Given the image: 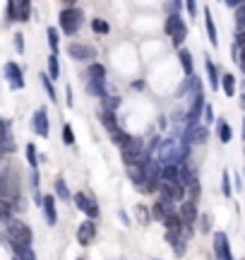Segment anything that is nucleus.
Returning <instances> with one entry per match:
<instances>
[{
  "label": "nucleus",
  "mask_w": 245,
  "mask_h": 260,
  "mask_svg": "<svg viewBox=\"0 0 245 260\" xmlns=\"http://www.w3.org/2000/svg\"><path fill=\"white\" fill-rule=\"evenodd\" d=\"M188 145L190 142H180L178 140H164L159 145V159L161 164H178V161H183V159L188 157Z\"/></svg>",
  "instance_id": "f257e3e1"
},
{
  "label": "nucleus",
  "mask_w": 245,
  "mask_h": 260,
  "mask_svg": "<svg viewBox=\"0 0 245 260\" xmlns=\"http://www.w3.org/2000/svg\"><path fill=\"white\" fill-rule=\"evenodd\" d=\"M58 22H60V29H63V34L72 37V34H77V31H79L82 22H85V10L77 8V5H70V8H65L63 12H60Z\"/></svg>",
  "instance_id": "f03ea898"
},
{
  "label": "nucleus",
  "mask_w": 245,
  "mask_h": 260,
  "mask_svg": "<svg viewBox=\"0 0 245 260\" xmlns=\"http://www.w3.org/2000/svg\"><path fill=\"white\" fill-rule=\"evenodd\" d=\"M8 241H10V246H12V251L24 248V246H31V229H29L24 222L10 219L8 222Z\"/></svg>",
  "instance_id": "7ed1b4c3"
},
{
  "label": "nucleus",
  "mask_w": 245,
  "mask_h": 260,
  "mask_svg": "<svg viewBox=\"0 0 245 260\" xmlns=\"http://www.w3.org/2000/svg\"><path fill=\"white\" fill-rule=\"evenodd\" d=\"M166 34L171 37V41H173V46H183L185 44V37H188V24L183 22V17H180L178 12H171L169 19H166Z\"/></svg>",
  "instance_id": "20e7f679"
},
{
  "label": "nucleus",
  "mask_w": 245,
  "mask_h": 260,
  "mask_svg": "<svg viewBox=\"0 0 245 260\" xmlns=\"http://www.w3.org/2000/svg\"><path fill=\"white\" fill-rule=\"evenodd\" d=\"M120 157H123L125 164H135V161H144V159L149 157V149L144 147V142H142V140L132 138L125 147H120Z\"/></svg>",
  "instance_id": "39448f33"
},
{
  "label": "nucleus",
  "mask_w": 245,
  "mask_h": 260,
  "mask_svg": "<svg viewBox=\"0 0 245 260\" xmlns=\"http://www.w3.org/2000/svg\"><path fill=\"white\" fill-rule=\"evenodd\" d=\"M161 200H166V203H176V200H183L185 198V186L180 183V181H171V183H166V181H161Z\"/></svg>",
  "instance_id": "423d86ee"
},
{
  "label": "nucleus",
  "mask_w": 245,
  "mask_h": 260,
  "mask_svg": "<svg viewBox=\"0 0 245 260\" xmlns=\"http://www.w3.org/2000/svg\"><path fill=\"white\" fill-rule=\"evenodd\" d=\"M202 111H205V94L197 92L195 96H190V109H188V116H185L188 125H195V123H199V116H202Z\"/></svg>",
  "instance_id": "0eeeda50"
},
{
  "label": "nucleus",
  "mask_w": 245,
  "mask_h": 260,
  "mask_svg": "<svg viewBox=\"0 0 245 260\" xmlns=\"http://www.w3.org/2000/svg\"><path fill=\"white\" fill-rule=\"evenodd\" d=\"M67 56L75 60H96V48L87 46V44H70L67 46Z\"/></svg>",
  "instance_id": "6e6552de"
},
{
  "label": "nucleus",
  "mask_w": 245,
  "mask_h": 260,
  "mask_svg": "<svg viewBox=\"0 0 245 260\" xmlns=\"http://www.w3.org/2000/svg\"><path fill=\"white\" fill-rule=\"evenodd\" d=\"M214 253H217L219 260H233V253H231V246H228V236L224 232L214 234Z\"/></svg>",
  "instance_id": "1a4fd4ad"
},
{
  "label": "nucleus",
  "mask_w": 245,
  "mask_h": 260,
  "mask_svg": "<svg viewBox=\"0 0 245 260\" xmlns=\"http://www.w3.org/2000/svg\"><path fill=\"white\" fill-rule=\"evenodd\" d=\"M5 77H8V82H10V89L17 92V89L24 87V75H22L17 63H5Z\"/></svg>",
  "instance_id": "9d476101"
},
{
  "label": "nucleus",
  "mask_w": 245,
  "mask_h": 260,
  "mask_svg": "<svg viewBox=\"0 0 245 260\" xmlns=\"http://www.w3.org/2000/svg\"><path fill=\"white\" fill-rule=\"evenodd\" d=\"M31 128L36 130L41 138H48L51 125H48V111H46V106H41V109L34 113V118H31Z\"/></svg>",
  "instance_id": "9b49d317"
},
{
  "label": "nucleus",
  "mask_w": 245,
  "mask_h": 260,
  "mask_svg": "<svg viewBox=\"0 0 245 260\" xmlns=\"http://www.w3.org/2000/svg\"><path fill=\"white\" fill-rule=\"evenodd\" d=\"M75 203H77V207L82 210V212L89 217V219H96L99 217V205L89 198V195H85V193H77L75 195Z\"/></svg>",
  "instance_id": "f8f14e48"
},
{
  "label": "nucleus",
  "mask_w": 245,
  "mask_h": 260,
  "mask_svg": "<svg viewBox=\"0 0 245 260\" xmlns=\"http://www.w3.org/2000/svg\"><path fill=\"white\" fill-rule=\"evenodd\" d=\"M94 236H96V224H94V219H89V222L79 224V229H77V243H79V246H89V243L94 241Z\"/></svg>",
  "instance_id": "ddd939ff"
},
{
  "label": "nucleus",
  "mask_w": 245,
  "mask_h": 260,
  "mask_svg": "<svg viewBox=\"0 0 245 260\" xmlns=\"http://www.w3.org/2000/svg\"><path fill=\"white\" fill-rule=\"evenodd\" d=\"M128 176H130V181L135 183V186H140L147 181V171H144V164L142 161H135V164H128Z\"/></svg>",
  "instance_id": "4468645a"
},
{
  "label": "nucleus",
  "mask_w": 245,
  "mask_h": 260,
  "mask_svg": "<svg viewBox=\"0 0 245 260\" xmlns=\"http://www.w3.org/2000/svg\"><path fill=\"white\" fill-rule=\"evenodd\" d=\"M180 219H183V224H195V219H197V205L192 203V200H185V203L180 205Z\"/></svg>",
  "instance_id": "2eb2a0df"
},
{
  "label": "nucleus",
  "mask_w": 245,
  "mask_h": 260,
  "mask_svg": "<svg viewBox=\"0 0 245 260\" xmlns=\"http://www.w3.org/2000/svg\"><path fill=\"white\" fill-rule=\"evenodd\" d=\"M41 207H44V212H46V222L53 226V224L58 222V214H56V198L53 195H44V203H41Z\"/></svg>",
  "instance_id": "dca6fc26"
},
{
  "label": "nucleus",
  "mask_w": 245,
  "mask_h": 260,
  "mask_svg": "<svg viewBox=\"0 0 245 260\" xmlns=\"http://www.w3.org/2000/svg\"><path fill=\"white\" fill-rule=\"evenodd\" d=\"M205 29H207V37L212 41V46H219V37H217V24H214V17H212V10L205 8Z\"/></svg>",
  "instance_id": "f3484780"
},
{
  "label": "nucleus",
  "mask_w": 245,
  "mask_h": 260,
  "mask_svg": "<svg viewBox=\"0 0 245 260\" xmlns=\"http://www.w3.org/2000/svg\"><path fill=\"white\" fill-rule=\"evenodd\" d=\"M166 243H171V246L176 248V253H178V255H183V253H185V241H183V236H180V232L166 229Z\"/></svg>",
  "instance_id": "a211bd4d"
},
{
  "label": "nucleus",
  "mask_w": 245,
  "mask_h": 260,
  "mask_svg": "<svg viewBox=\"0 0 245 260\" xmlns=\"http://www.w3.org/2000/svg\"><path fill=\"white\" fill-rule=\"evenodd\" d=\"M0 198H5L10 203H17V190L10 188V178L8 176H0Z\"/></svg>",
  "instance_id": "6ab92c4d"
},
{
  "label": "nucleus",
  "mask_w": 245,
  "mask_h": 260,
  "mask_svg": "<svg viewBox=\"0 0 245 260\" xmlns=\"http://www.w3.org/2000/svg\"><path fill=\"white\" fill-rule=\"evenodd\" d=\"M87 94H89V96L104 99L106 96V82L104 80H89V82H87Z\"/></svg>",
  "instance_id": "aec40b11"
},
{
  "label": "nucleus",
  "mask_w": 245,
  "mask_h": 260,
  "mask_svg": "<svg viewBox=\"0 0 245 260\" xmlns=\"http://www.w3.org/2000/svg\"><path fill=\"white\" fill-rule=\"evenodd\" d=\"M205 63H207V77H209V84H212V89H219L221 87V77L217 73V65L212 63V58H205Z\"/></svg>",
  "instance_id": "412c9836"
},
{
  "label": "nucleus",
  "mask_w": 245,
  "mask_h": 260,
  "mask_svg": "<svg viewBox=\"0 0 245 260\" xmlns=\"http://www.w3.org/2000/svg\"><path fill=\"white\" fill-rule=\"evenodd\" d=\"M178 176H180L178 164H164V169H161V181L171 183V181H178Z\"/></svg>",
  "instance_id": "4be33fe9"
},
{
  "label": "nucleus",
  "mask_w": 245,
  "mask_h": 260,
  "mask_svg": "<svg viewBox=\"0 0 245 260\" xmlns=\"http://www.w3.org/2000/svg\"><path fill=\"white\" fill-rule=\"evenodd\" d=\"M164 226L166 229H173V232H180L183 229V219H180V214L178 212H166V217H164Z\"/></svg>",
  "instance_id": "5701e85b"
},
{
  "label": "nucleus",
  "mask_w": 245,
  "mask_h": 260,
  "mask_svg": "<svg viewBox=\"0 0 245 260\" xmlns=\"http://www.w3.org/2000/svg\"><path fill=\"white\" fill-rule=\"evenodd\" d=\"M101 125H104L108 133L118 130V118H115V111H108V109H104V111H101Z\"/></svg>",
  "instance_id": "b1692460"
},
{
  "label": "nucleus",
  "mask_w": 245,
  "mask_h": 260,
  "mask_svg": "<svg viewBox=\"0 0 245 260\" xmlns=\"http://www.w3.org/2000/svg\"><path fill=\"white\" fill-rule=\"evenodd\" d=\"M15 3H17V19L27 22L31 17V0H15Z\"/></svg>",
  "instance_id": "393cba45"
},
{
  "label": "nucleus",
  "mask_w": 245,
  "mask_h": 260,
  "mask_svg": "<svg viewBox=\"0 0 245 260\" xmlns=\"http://www.w3.org/2000/svg\"><path fill=\"white\" fill-rule=\"evenodd\" d=\"M178 58H180V65H183V73L188 75H195L192 73V53L190 51H185V48H180V53H178Z\"/></svg>",
  "instance_id": "a878e982"
},
{
  "label": "nucleus",
  "mask_w": 245,
  "mask_h": 260,
  "mask_svg": "<svg viewBox=\"0 0 245 260\" xmlns=\"http://www.w3.org/2000/svg\"><path fill=\"white\" fill-rule=\"evenodd\" d=\"M221 89H224L226 96H233V94H236V77H233L231 73H226L224 77H221Z\"/></svg>",
  "instance_id": "bb28decb"
},
{
  "label": "nucleus",
  "mask_w": 245,
  "mask_h": 260,
  "mask_svg": "<svg viewBox=\"0 0 245 260\" xmlns=\"http://www.w3.org/2000/svg\"><path fill=\"white\" fill-rule=\"evenodd\" d=\"M12 214H15L12 203L5 200V198H0V222H10V219H12Z\"/></svg>",
  "instance_id": "cd10ccee"
},
{
  "label": "nucleus",
  "mask_w": 245,
  "mask_h": 260,
  "mask_svg": "<svg viewBox=\"0 0 245 260\" xmlns=\"http://www.w3.org/2000/svg\"><path fill=\"white\" fill-rule=\"evenodd\" d=\"M87 77H89V80H104L106 68L104 65H99V63H92L89 68H87Z\"/></svg>",
  "instance_id": "c85d7f7f"
},
{
  "label": "nucleus",
  "mask_w": 245,
  "mask_h": 260,
  "mask_svg": "<svg viewBox=\"0 0 245 260\" xmlns=\"http://www.w3.org/2000/svg\"><path fill=\"white\" fill-rule=\"evenodd\" d=\"M178 181H180V183H183L185 188H190L192 183H197V178H195V174H192V169H188V167H180Z\"/></svg>",
  "instance_id": "c756f323"
},
{
  "label": "nucleus",
  "mask_w": 245,
  "mask_h": 260,
  "mask_svg": "<svg viewBox=\"0 0 245 260\" xmlns=\"http://www.w3.org/2000/svg\"><path fill=\"white\" fill-rule=\"evenodd\" d=\"M46 37H48V46H51V53H58V46H60V34H58V29H56V27H48Z\"/></svg>",
  "instance_id": "7c9ffc66"
},
{
  "label": "nucleus",
  "mask_w": 245,
  "mask_h": 260,
  "mask_svg": "<svg viewBox=\"0 0 245 260\" xmlns=\"http://www.w3.org/2000/svg\"><path fill=\"white\" fill-rule=\"evenodd\" d=\"M48 77H51V80H58V77H60V65H58V53H51V56H48Z\"/></svg>",
  "instance_id": "2f4dec72"
},
{
  "label": "nucleus",
  "mask_w": 245,
  "mask_h": 260,
  "mask_svg": "<svg viewBox=\"0 0 245 260\" xmlns=\"http://www.w3.org/2000/svg\"><path fill=\"white\" fill-rule=\"evenodd\" d=\"M130 135H128V133H125V130H113V133H111V142H113V145H118V147H125V145H128V142H130Z\"/></svg>",
  "instance_id": "473e14b6"
},
{
  "label": "nucleus",
  "mask_w": 245,
  "mask_h": 260,
  "mask_svg": "<svg viewBox=\"0 0 245 260\" xmlns=\"http://www.w3.org/2000/svg\"><path fill=\"white\" fill-rule=\"evenodd\" d=\"M231 138H233V130H231V125H228L226 121H219V140H221L224 145H228V142H231Z\"/></svg>",
  "instance_id": "72a5a7b5"
},
{
  "label": "nucleus",
  "mask_w": 245,
  "mask_h": 260,
  "mask_svg": "<svg viewBox=\"0 0 245 260\" xmlns=\"http://www.w3.org/2000/svg\"><path fill=\"white\" fill-rule=\"evenodd\" d=\"M92 31H94V34H108V31H111V27H108V22H106V19L94 17V19H92Z\"/></svg>",
  "instance_id": "f704fd0d"
},
{
  "label": "nucleus",
  "mask_w": 245,
  "mask_h": 260,
  "mask_svg": "<svg viewBox=\"0 0 245 260\" xmlns=\"http://www.w3.org/2000/svg\"><path fill=\"white\" fill-rule=\"evenodd\" d=\"M135 214H137V222H140V224H149L151 212L144 207V205H137V207H135Z\"/></svg>",
  "instance_id": "c9c22d12"
},
{
  "label": "nucleus",
  "mask_w": 245,
  "mask_h": 260,
  "mask_svg": "<svg viewBox=\"0 0 245 260\" xmlns=\"http://www.w3.org/2000/svg\"><path fill=\"white\" fill-rule=\"evenodd\" d=\"M56 193L60 200H70V190H67V183L63 178H56Z\"/></svg>",
  "instance_id": "e433bc0d"
},
{
  "label": "nucleus",
  "mask_w": 245,
  "mask_h": 260,
  "mask_svg": "<svg viewBox=\"0 0 245 260\" xmlns=\"http://www.w3.org/2000/svg\"><path fill=\"white\" fill-rule=\"evenodd\" d=\"M41 82H44V89L48 92V96H51V99L56 102L58 94H56V87H53V82H51V77H48V75H41Z\"/></svg>",
  "instance_id": "4c0bfd02"
},
{
  "label": "nucleus",
  "mask_w": 245,
  "mask_h": 260,
  "mask_svg": "<svg viewBox=\"0 0 245 260\" xmlns=\"http://www.w3.org/2000/svg\"><path fill=\"white\" fill-rule=\"evenodd\" d=\"M120 96H104V109L108 111H118V106H120Z\"/></svg>",
  "instance_id": "58836bf2"
},
{
  "label": "nucleus",
  "mask_w": 245,
  "mask_h": 260,
  "mask_svg": "<svg viewBox=\"0 0 245 260\" xmlns=\"http://www.w3.org/2000/svg\"><path fill=\"white\" fill-rule=\"evenodd\" d=\"M27 159H29V167L31 169L38 167V157H36V147H34V145H27Z\"/></svg>",
  "instance_id": "ea45409f"
},
{
  "label": "nucleus",
  "mask_w": 245,
  "mask_h": 260,
  "mask_svg": "<svg viewBox=\"0 0 245 260\" xmlns=\"http://www.w3.org/2000/svg\"><path fill=\"white\" fill-rule=\"evenodd\" d=\"M236 27L238 29H245V3L236 8Z\"/></svg>",
  "instance_id": "a19ab883"
},
{
  "label": "nucleus",
  "mask_w": 245,
  "mask_h": 260,
  "mask_svg": "<svg viewBox=\"0 0 245 260\" xmlns=\"http://www.w3.org/2000/svg\"><path fill=\"white\" fill-rule=\"evenodd\" d=\"M63 142L65 145H75V133L70 125H63Z\"/></svg>",
  "instance_id": "79ce46f5"
},
{
  "label": "nucleus",
  "mask_w": 245,
  "mask_h": 260,
  "mask_svg": "<svg viewBox=\"0 0 245 260\" xmlns=\"http://www.w3.org/2000/svg\"><path fill=\"white\" fill-rule=\"evenodd\" d=\"M221 186H224V195L231 198V174L228 171H224V176H221Z\"/></svg>",
  "instance_id": "37998d69"
},
{
  "label": "nucleus",
  "mask_w": 245,
  "mask_h": 260,
  "mask_svg": "<svg viewBox=\"0 0 245 260\" xmlns=\"http://www.w3.org/2000/svg\"><path fill=\"white\" fill-rule=\"evenodd\" d=\"M15 19H17V3L8 0V22H15Z\"/></svg>",
  "instance_id": "c03bdc74"
},
{
  "label": "nucleus",
  "mask_w": 245,
  "mask_h": 260,
  "mask_svg": "<svg viewBox=\"0 0 245 260\" xmlns=\"http://www.w3.org/2000/svg\"><path fill=\"white\" fill-rule=\"evenodd\" d=\"M15 51H17L19 56L24 53V37H22V31H17V34H15Z\"/></svg>",
  "instance_id": "a18cd8bd"
},
{
  "label": "nucleus",
  "mask_w": 245,
  "mask_h": 260,
  "mask_svg": "<svg viewBox=\"0 0 245 260\" xmlns=\"http://www.w3.org/2000/svg\"><path fill=\"white\" fill-rule=\"evenodd\" d=\"M185 10L195 17V15H197V0H185Z\"/></svg>",
  "instance_id": "49530a36"
},
{
  "label": "nucleus",
  "mask_w": 245,
  "mask_h": 260,
  "mask_svg": "<svg viewBox=\"0 0 245 260\" xmlns=\"http://www.w3.org/2000/svg\"><path fill=\"white\" fill-rule=\"evenodd\" d=\"M236 46H245V29H238L236 31V41H233Z\"/></svg>",
  "instance_id": "de8ad7c7"
},
{
  "label": "nucleus",
  "mask_w": 245,
  "mask_h": 260,
  "mask_svg": "<svg viewBox=\"0 0 245 260\" xmlns=\"http://www.w3.org/2000/svg\"><path fill=\"white\" fill-rule=\"evenodd\" d=\"M212 121H214V109L205 104V123H212Z\"/></svg>",
  "instance_id": "09e8293b"
},
{
  "label": "nucleus",
  "mask_w": 245,
  "mask_h": 260,
  "mask_svg": "<svg viewBox=\"0 0 245 260\" xmlns=\"http://www.w3.org/2000/svg\"><path fill=\"white\" fill-rule=\"evenodd\" d=\"M224 3H226L228 8H233V10H236V8H238V5H243L245 0H224Z\"/></svg>",
  "instance_id": "8fccbe9b"
},
{
  "label": "nucleus",
  "mask_w": 245,
  "mask_h": 260,
  "mask_svg": "<svg viewBox=\"0 0 245 260\" xmlns=\"http://www.w3.org/2000/svg\"><path fill=\"white\" fill-rule=\"evenodd\" d=\"M132 89H144V82H142V80H137V82H132Z\"/></svg>",
  "instance_id": "3c124183"
},
{
  "label": "nucleus",
  "mask_w": 245,
  "mask_h": 260,
  "mask_svg": "<svg viewBox=\"0 0 245 260\" xmlns=\"http://www.w3.org/2000/svg\"><path fill=\"white\" fill-rule=\"evenodd\" d=\"M202 229H205V232H209V219H207V217L202 219Z\"/></svg>",
  "instance_id": "603ef678"
},
{
  "label": "nucleus",
  "mask_w": 245,
  "mask_h": 260,
  "mask_svg": "<svg viewBox=\"0 0 245 260\" xmlns=\"http://www.w3.org/2000/svg\"><path fill=\"white\" fill-rule=\"evenodd\" d=\"M60 3H65L67 8H70V5H77V0H60Z\"/></svg>",
  "instance_id": "864d4df0"
},
{
  "label": "nucleus",
  "mask_w": 245,
  "mask_h": 260,
  "mask_svg": "<svg viewBox=\"0 0 245 260\" xmlns=\"http://www.w3.org/2000/svg\"><path fill=\"white\" fill-rule=\"evenodd\" d=\"M240 106H243V111H245V94L240 96Z\"/></svg>",
  "instance_id": "5fc2aeb1"
},
{
  "label": "nucleus",
  "mask_w": 245,
  "mask_h": 260,
  "mask_svg": "<svg viewBox=\"0 0 245 260\" xmlns=\"http://www.w3.org/2000/svg\"><path fill=\"white\" fill-rule=\"evenodd\" d=\"M243 92H245V82H243Z\"/></svg>",
  "instance_id": "6e6d98bb"
},
{
  "label": "nucleus",
  "mask_w": 245,
  "mask_h": 260,
  "mask_svg": "<svg viewBox=\"0 0 245 260\" xmlns=\"http://www.w3.org/2000/svg\"><path fill=\"white\" fill-rule=\"evenodd\" d=\"M243 125H245V123H243Z\"/></svg>",
  "instance_id": "4d7b16f0"
}]
</instances>
